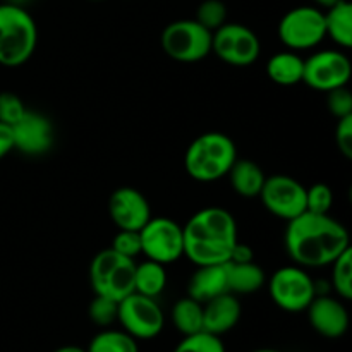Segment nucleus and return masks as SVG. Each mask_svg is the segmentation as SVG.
Listing matches in <instances>:
<instances>
[{
    "label": "nucleus",
    "instance_id": "f257e3e1",
    "mask_svg": "<svg viewBox=\"0 0 352 352\" xmlns=\"http://www.w3.org/2000/svg\"><path fill=\"white\" fill-rule=\"evenodd\" d=\"M289 258L302 268L327 267L351 248L346 227L329 213H301L289 220L284 234Z\"/></svg>",
    "mask_w": 352,
    "mask_h": 352
},
{
    "label": "nucleus",
    "instance_id": "f03ea898",
    "mask_svg": "<svg viewBox=\"0 0 352 352\" xmlns=\"http://www.w3.org/2000/svg\"><path fill=\"white\" fill-rule=\"evenodd\" d=\"M184 256L196 267L223 265L230 260L237 239V223L232 213L220 206L196 212L182 227Z\"/></svg>",
    "mask_w": 352,
    "mask_h": 352
},
{
    "label": "nucleus",
    "instance_id": "7ed1b4c3",
    "mask_svg": "<svg viewBox=\"0 0 352 352\" xmlns=\"http://www.w3.org/2000/svg\"><path fill=\"white\" fill-rule=\"evenodd\" d=\"M237 160L234 141L223 133H205L196 138L184 155L186 172L198 182H215L229 174Z\"/></svg>",
    "mask_w": 352,
    "mask_h": 352
},
{
    "label": "nucleus",
    "instance_id": "20e7f679",
    "mask_svg": "<svg viewBox=\"0 0 352 352\" xmlns=\"http://www.w3.org/2000/svg\"><path fill=\"white\" fill-rule=\"evenodd\" d=\"M38 26L26 7L0 3V65L19 67L34 54Z\"/></svg>",
    "mask_w": 352,
    "mask_h": 352
},
{
    "label": "nucleus",
    "instance_id": "39448f33",
    "mask_svg": "<svg viewBox=\"0 0 352 352\" xmlns=\"http://www.w3.org/2000/svg\"><path fill=\"white\" fill-rule=\"evenodd\" d=\"M134 263L112 248L95 254L89 265V284L96 296L122 301L134 292Z\"/></svg>",
    "mask_w": 352,
    "mask_h": 352
},
{
    "label": "nucleus",
    "instance_id": "423d86ee",
    "mask_svg": "<svg viewBox=\"0 0 352 352\" xmlns=\"http://www.w3.org/2000/svg\"><path fill=\"white\" fill-rule=\"evenodd\" d=\"M278 40L292 52L311 50L325 40V14L313 6H299L282 16Z\"/></svg>",
    "mask_w": 352,
    "mask_h": 352
},
{
    "label": "nucleus",
    "instance_id": "0eeeda50",
    "mask_svg": "<svg viewBox=\"0 0 352 352\" xmlns=\"http://www.w3.org/2000/svg\"><path fill=\"white\" fill-rule=\"evenodd\" d=\"M212 34L196 19H179L162 33V48L177 62H199L212 54Z\"/></svg>",
    "mask_w": 352,
    "mask_h": 352
},
{
    "label": "nucleus",
    "instance_id": "6e6552de",
    "mask_svg": "<svg viewBox=\"0 0 352 352\" xmlns=\"http://www.w3.org/2000/svg\"><path fill=\"white\" fill-rule=\"evenodd\" d=\"M270 298L287 313L306 311L315 299V278L299 265H287L274 272L268 284Z\"/></svg>",
    "mask_w": 352,
    "mask_h": 352
},
{
    "label": "nucleus",
    "instance_id": "1a4fd4ad",
    "mask_svg": "<svg viewBox=\"0 0 352 352\" xmlns=\"http://www.w3.org/2000/svg\"><path fill=\"white\" fill-rule=\"evenodd\" d=\"M141 254L146 260L170 265L184 256V234L177 222L167 217H151L140 230Z\"/></svg>",
    "mask_w": 352,
    "mask_h": 352
},
{
    "label": "nucleus",
    "instance_id": "9d476101",
    "mask_svg": "<svg viewBox=\"0 0 352 352\" xmlns=\"http://www.w3.org/2000/svg\"><path fill=\"white\" fill-rule=\"evenodd\" d=\"M212 52L234 67H248L260 57L261 43L253 30L239 23H226L212 34Z\"/></svg>",
    "mask_w": 352,
    "mask_h": 352
},
{
    "label": "nucleus",
    "instance_id": "9b49d317",
    "mask_svg": "<svg viewBox=\"0 0 352 352\" xmlns=\"http://www.w3.org/2000/svg\"><path fill=\"white\" fill-rule=\"evenodd\" d=\"M117 320L122 325L124 332L136 340L155 339L160 336L165 325L164 311L158 306L157 299L138 292H131L122 301H119Z\"/></svg>",
    "mask_w": 352,
    "mask_h": 352
},
{
    "label": "nucleus",
    "instance_id": "f8f14e48",
    "mask_svg": "<svg viewBox=\"0 0 352 352\" xmlns=\"http://www.w3.org/2000/svg\"><path fill=\"white\" fill-rule=\"evenodd\" d=\"M352 65L349 57L339 50H320L305 60L302 82L316 91L329 93L349 85Z\"/></svg>",
    "mask_w": 352,
    "mask_h": 352
},
{
    "label": "nucleus",
    "instance_id": "ddd939ff",
    "mask_svg": "<svg viewBox=\"0 0 352 352\" xmlns=\"http://www.w3.org/2000/svg\"><path fill=\"white\" fill-rule=\"evenodd\" d=\"M260 199L272 215L285 222L306 212V188L291 175L275 174L265 179Z\"/></svg>",
    "mask_w": 352,
    "mask_h": 352
},
{
    "label": "nucleus",
    "instance_id": "4468645a",
    "mask_svg": "<svg viewBox=\"0 0 352 352\" xmlns=\"http://www.w3.org/2000/svg\"><path fill=\"white\" fill-rule=\"evenodd\" d=\"M12 138L14 150L28 157H40L54 146V126L43 113L26 110L12 126Z\"/></svg>",
    "mask_w": 352,
    "mask_h": 352
},
{
    "label": "nucleus",
    "instance_id": "2eb2a0df",
    "mask_svg": "<svg viewBox=\"0 0 352 352\" xmlns=\"http://www.w3.org/2000/svg\"><path fill=\"white\" fill-rule=\"evenodd\" d=\"M109 215L119 230H141L153 217L146 196L129 186L117 188L110 195Z\"/></svg>",
    "mask_w": 352,
    "mask_h": 352
},
{
    "label": "nucleus",
    "instance_id": "dca6fc26",
    "mask_svg": "<svg viewBox=\"0 0 352 352\" xmlns=\"http://www.w3.org/2000/svg\"><path fill=\"white\" fill-rule=\"evenodd\" d=\"M306 313L313 330L325 339H339L349 329V313L346 306L329 294L315 296Z\"/></svg>",
    "mask_w": 352,
    "mask_h": 352
},
{
    "label": "nucleus",
    "instance_id": "f3484780",
    "mask_svg": "<svg viewBox=\"0 0 352 352\" xmlns=\"http://www.w3.org/2000/svg\"><path fill=\"white\" fill-rule=\"evenodd\" d=\"M241 313L243 308L236 294L226 292L210 299L203 305V332L219 337L230 332L239 322Z\"/></svg>",
    "mask_w": 352,
    "mask_h": 352
},
{
    "label": "nucleus",
    "instance_id": "a211bd4d",
    "mask_svg": "<svg viewBox=\"0 0 352 352\" xmlns=\"http://www.w3.org/2000/svg\"><path fill=\"white\" fill-rule=\"evenodd\" d=\"M229 292L227 289L226 263L223 265H203L196 268L188 284V296L205 305L210 299Z\"/></svg>",
    "mask_w": 352,
    "mask_h": 352
},
{
    "label": "nucleus",
    "instance_id": "6ab92c4d",
    "mask_svg": "<svg viewBox=\"0 0 352 352\" xmlns=\"http://www.w3.org/2000/svg\"><path fill=\"white\" fill-rule=\"evenodd\" d=\"M226 274L227 289L230 294H253V292L260 291L267 282L263 268L254 261H248V263L227 261Z\"/></svg>",
    "mask_w": 352,
    "mask_h": 352
},
{
    "label": "nucleus",
    "instance_id": "aec40b11",
    "mask_svg": "<svg viewBox=\"0 0 352 352\" xmlns=\"http://www.w3.org/2000/svg\"><path fill=\"white\" fill-rule=\"evenodd\" d=\"M230 186L234 191L243 198H256L260 196L261 188L265 184V172L260 165L248 158H237L229 170Z\"/></svg>",
    "mask_w": 352,
    "mask_h": 352
},
{
    "label": "nucleus",
    "instance_id": "412c9836",
    "mask_svg": "<svg viewBox=\"0 0 352 352\" xmlns=\"http://www.w3.org/2000/svg\"><path fill=\"white\" fill-rule=\"evenodd\" d=\"M305 58L296 52H278L267 62V76L278 86H296L302 82Z\"/></svg>",
    "mask_w": 352,
    "mask_h": 352
},
{
    "label": "nucleus",
    "instance_id": "4be33fe9",
    "mask_svg": "<svg viewBox=\"0 0 352 352\" xmlns=\"http://www.w3.org/2000/svg\"><path fill=\"white\" fill-rule=\"evenodd\" d=\"M325 14V34L344 50L352 47V6L347 0H339L330 6Z\"/></svg>",
    "mask_w": 352,
    "mask_h": 352
},
{
    "label": "nucleus",
    "instance_id": "5701e85b",
    "mask_svg": "<svg viewBox=\"0 0 352 352\" xmlns=\"http://www.w3.org/2000/svg\"><path fill=\"white\" fill-rule=\"evenodd\" d=\"M167 285L165 265L146 260L134 268V292L157 299Z\"/></svg>",
    "mask_w": 352,
    "mask_h": 352
},
{
    "label": "nucleus",
    "instance_id": "b1692460",
    "mask_svg": "<svg viewBox=\"0 0 352 352\" xmlns=\"http://www.w3.org/2000/svg\"><path fill=\"white\" fill-rule=\"evenodd\" d=\"M172 322L182 336L203 332V305L192 298H181L172 308Z\"/></svg>",
    "mask_w": 352,
    "mask_h": 352
},
{
    "label": "nucleus",
    "instance_id": "393cba45",
    "mask_svg": "<svg viewBox=\"0 0 352 352\" xmlns=\"http://www.w3.org/2000/svg\"><path fill=\"white\" fill-rule=\"evenodd\" d=\"M86 352H140L134 337L124 330H103L89 342Z\"/></svg>",
    "mask_w": 352,
    "mask_h": 352
},
{
    "label": "nucleus",
    "instance_id": "a878e982",
    "mask_svg": "<svg viewBox=\"0 0 352 352\" xmlns=\"http://www.w3.org/2000/svg\"><path fill=\"white\" fill-rule=\"evenodd\" d=\"M332 275H330V287L344 301L352 299V250L344 251L332 263Z\"/></svg>",
    "mask_w": 352,
    "mask_h": 352
},
{
    "label": "nucleus",
    "instance_id": "bb28decb",
    "mask_svg": "<svg viewBox=\"0 0 352 352\" xmlns=\"http://www.w3.org/2000/svg\"><path fill=\"white\" fill-rule=\"evenodd\" d=\"M196 21L208 31H217L227 23V7L222 0H205L196 9Z\"/></svg>",
    "mask_w": 352,
    "mask_h": 352
},
{
    "label": "nucleus",
    "instance_id": "cd10ccee",
    "mask_svg": "<svg viewBox=\"0 0 352 352\" xmlns=\"http://www.w3.org/2000/svg\"><path fill=\"white\" fill-rule=\"evenodd\" d=\"M174 352H226V347L219 336L198 332L192 336H184Z\"/></svg>",
    "mask_w": 352,
    "mask_h": 352
},
{
    "label": "nucleus",
    "instance_id": "c85d7f7f",
    "mask_svg": "<svg viewBox=\"0 0 352 352\" xmlns=\"http://www.w3.org/2000/svg\"><path fill=\"white\" fill-rule=\"evenodd\" d=\"M117 311H119V302L96 294L88 306L89 320L98 327L112 325L117 320Z\"/></svg>",
    "mask_w": 352,
    "mask_h": 352
},
{
    "label": "nucleus",
    "instance_id": "c756f323",
    "mask_svg": "<svg viewBox=\"0 0 352 352\" xmlns=\"http://www.w3.org/2000/svg\"><path fill=\"white\" fill-rule=\"evenodd\" d=\"M332 189L327 184H323V182L313 184L311 188H306V212L325 215L332 208Z\"/></svg>",
    "mask_w": 352,
    "mask_h": 352
},
{
    "label": "nucleus",
    "instance_id": "7c9ffc66",
    "mask_svg": "<svg viewBox=\"0 0 352 352\" xmlns=\"http://www.w3.org/2000/svg\"><path fill=\"white\" fill-rule=\"evenodd\" d=\"M26 110L28 109L24 107L23 100L16 93H0V122L2 124L12 127L26 113Z\"/></svg>",
    "mask_w": 352,
    "mask_h": 352
},
{
    "label": "nucleus",
    "instance_id": "2f4dec72",
    "mask_svg": "<svg viewBox=\"0 0 352 352\" xmlns=\"http://www.w3.org/2000/svg\"><path fill=\"white\" fill-rule=\"evenodd\" d=\"M112 248L113 251H117L119 254L126 258H136L138 254H141V237L140 230H119V232L113 236L112 239Z\"/></svg>",
    "mask_w": 352,
    "mask_h": 352
},
{
    "label": "nucleus",
    "instance_id": "473e14b6",
    "mask_svg": "<svg viewBox=\"0 0 352 352\" xmlns=\"http://www.w3.org/2000/svg\"><path fill=\"white\" fill-rule=\"evenodd\" d=\"M327 103H329L330 113L337 119L352 116V95L347 86H340L329 91Z\"/></svg>",
    "mask_w": 352,
    "mask_h": 352
},
{
    "label": "nucleus",
    "instance_id": "72a5a7b5",
    "mask_svg": "<svg viewBox=\"0 0 352 352\" xmlns=\"http://www.w3.org/2000/svg\"><path fill=\"white\" fill-rule=\"evenodd\" d=\"M337 129H336V143L340 153L351 160L352 158V116L337 119Z\"/></svg>",
    "mask_w": 352,
    "mask_h": 352
},
{
    "label": "nucleus",
    "instance_id": "f704fd0d",
    "mask_svg": "<svg viewBox=\"0 0 352 352\" xmlns=\"http://www.w3.org/2000/svg\"><path fill=\"white\" fill-rule=\"evenodd\" d=\"M12 150H14L12 127L0 122V160L6 158Z\"/></svg>",
    "mask_w": 352,
    "mask_h": 352
},
{
    "label": "nucleus",
    "instance_id": "c9c22d12",
    "mask_svg": "<svg viewBox=\"0 0 352 352\" xmlns=\"http://www.w3.org/2000/svg\"><path fill=\"white\" fill-rule=\"evenodd\" d=\"M229 261H234V263H248V261H254L253 248L237 241L236 246L232 248V253H230Z\"/></svg>",
    "mask_w": 352,
    "mask_h": 352
},
{
    "label": "nucleus",
    "instance_id": "e433bc0d",
    "mask_svg": "<svg viewBox=\"0 0 352 352\" xmlns=\"http://www.w3.org/2000/svg\"><path fill=\"white\" fill-rule=\"evenodd\" d=\"M54 352H86V349H81L78 346H64V347H58Z\"/></svg>",
    "mask_w": 352,
    "mask_h": 352
},
{
    "label": "nucleus",
    "instance_id": "4c0bfd02",
    "mask_svg": "<svg viewBox=\"0 0 352 352\" xmlns=\"http://www.w3.org/2000/svg\"><path fill=\"white\" fill-rule=\"evenodd\" d=\"M316 3H318L320 7H325V9H329L330 6H333V3H337L339 0H315Z\"/></svg>",
    "mask_w": 352,
    "mask_h": 352
},
{
    "label": "nucleus",
    "instance_id": "58836bf2",
    "mask_svg": "<svg viewBox=\"0 0 352 352\" xmlns=\"http://www.w3.org/2000/svg\"><path fill=\"white\" fill-rule=\"evenodd\" d=\"M7 3H12V6H19V7H26L31 0H6Z\"/></svg>",
    "mask_w": 352,
    "mask_h": 352
},
{
    "label": "nucleus",
    "instance_id": "ea45409f",
    "mask_svg": "<svg viewBox=\"0 0 352 352\" xmlns=\"http://www.w3.org/2000/svg\"><path fill=\"white\" fill-rule=\"evenodd\" d=\"M251 352H282V351H277V349H256V351H251Z\"/></svg>",
    "mask_w": 352,
    "mask_h": 352
},
{
    "label": "nucleus",
    "instance_id": "a19ab883",
    "mask_svg": "<svg viewBox=\"0 0 352 352\" xmlns=\"http://www.w3.org/2000/svg\"><path fill=\"white\" fill-rule=\"evenodd\" d=\"M89 2H102V0H89Z\"/></svg>",
    "mask_w": 352,
    "mask_h": 352
}]
</instances>
